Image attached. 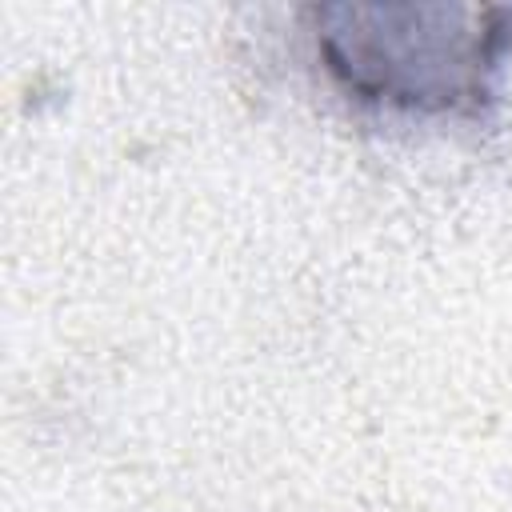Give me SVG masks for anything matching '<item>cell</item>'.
<instances>
[{
    "instance_id": "6da1fadb",
    "label": "cell",
    "mask_w": 512,
    "mask_h": 512,
    "mask_svg": "<svg viewBox=\"0 0 512 512\" xmlns=\"http://www.w3.org/2000/svg\"><path fill=\"white\" fill-rule=\"evenodd\" d=\"M328 80L396 116H484L512 48L504 8L324 4L308 8Z\"/></svg>"
}]
</instances>
